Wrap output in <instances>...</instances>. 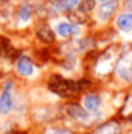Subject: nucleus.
<instances>
[{"label": "nucleus", "instance_id": "f3484780", "mask_svg": "<svg viewBox=\"0 0 132 134\" xmlns=\"http://www.w3.org/2000/svg\"><path fill=\"white\" fill-rule=\"evenodd\" d=\"M14 5L16 3H8L0 6V30L9 33L11 25H13V16H14Z\"/></svg>", "mask_w": 132, "mask_h": 134}, {"label": "nucleus", "instance_id": "f03ea898", "mask_svg": "<svg viewBox=\"0 0 132 134\" xmlns=\"http://www.w3.org/2000/svg\"><path fill=\"white\" fill-rule=\"evenodd\" d=\"M124 45L126 42L123 41H113L107 45L99 47L93 53L87 55L84 58L86 75H89L98 86L107 87Z\"/></svg>", "mask_w": 132, "mask_h": 134}, {"label": "nucleus", "instance_id": "20e7f679", "mask_svg": "<svg viewBox=\"0 0 132 134\" xmlns=\"http://www.w3.org/2000/svg\"><path fill=\"white\" fill-rule=\"evenodd\" d=\"M58 111H59V119L64 120L67 123L73 125L75 128H78L81 133L90 131L92 128H95L98 123L104 122L106 117H98V115H92L89 114L78 100H68V101H59L58 104ZM109 119V117H107Z\"/></svg>", "mask_w": 132, "mask_h": 134}, {"label": "nucleus", "instance_id": "6ab92c4d", "mask_svg": "<svg viewBox=\"0 0 132 134\" xmlns=\"http://www.w3.org/2000/svg\"><path fill=\"white\" fill-rule=\"evenodd\" d=\"M123 9L132 11V0H123Z\"/></svg>", "mask_w": 132, "mask_h": 134}, {"label": "nucleus", "instance_id": "9d476101", "mask_svg": "<svg viewBox=\"0 0 132 134\" xmlns=\"http://www.w3.org/2000/svg\"><path fill=\"white\" fill-rule=\"evenodd\" d=\"M30 37L33 47H44V48H55L59 42L53 30V24L48 19L37 17L30 30Z\"/></svg>", "mask_w": 132, "mask_h": 134}, {"label": "nucleus", "instance_id": "a211bd4d", "mask_svg": "<svg viewBox=\"0 0 132 134\" xmlns=\"http://www.w3.org/2000/svg\"><path fill=\"white\" fill-rule=\"evenodd\" d=\"M97 8H98V3H97L95 0H81L79 5H78V9H79L82 14L89 16V17H92V16L95 14Z\"/></svg>", "mask_w": 132, "mask_h": 134}, {"label": "nucleus", "instance_id": "0eeeda50", "mask_svg": "<svg viewBox=\"0 0 132 134\" xmlns=\"http://www.w3.org/2000/svg\"><path fill=\"white\" fill-rule=\"evenodd\" d=\"M107 87L120 91L132 89V42H126Z\"/></svg>", "mask_w": 132, "mask_h": 134}, {"label": "nucleus", "instance_id": "ddd939ff", "mask_svg": "<svg viewBox=\"0 0 132 134\" xmlns=\"http://www.w3.org/2000/svg\"><path fill=\"white\" fill-rule=\"evenodd\" d=\"M20 48L16 44V39L13 37V34L6 33V31H0V59L13 63V59L20 53Z\"/></svg>", "mask_w": 132, "mask_h": 134}, {"label": "nucleus", "instance_id": "aec40b11", "mask_svg": "<svg viewBox=\"0 0 132 134\" xmlns=\"http://www.w3.org/2000/svg\"><path fill=\"white\" fill-rule=\"evenodd\" d=\"M6 133V128H5V123L0 120V134H5Z\"/></svg>", "mask_w": 132, "mask_h": 134}, {"label": "nucleus", "instance_id": "5701e85b", "mask_svg": "<svg viewBox=\"0 0 132 134\" xmlns=\"http://www.w3.org/2000/svg\"><path fill=\"white\" fill-rule=\"evenodd\" d=\"M123 134H131V133H129V131H128V130H126V131H124V133H123Z\"/></svg>", "mask_w": 132, "mask_h": 134}, {"label": "nucleus", "instance_id": "1a4fd4ad", "mask_svg": "<svg viewBox=\"0 0 132 134\" xmlns=\"http://www.w3.org/2000/svg\"><path fill=\"white\" fill-rule=\"evenodd\" d=\"M123 9V0H109L106 3L98 5L95 14L92 16V25H90V31L98 33L103 30L110 28L115 16Z\"/></svg>", "mask_w": 132, "mask_h": 134}, {"label": "nucleus", "instance_id": "6e6552de", "mask_svg": "<svg viewBox=\"0 0 132 134\" xmlns=\"http://www.w3.org/2000/svg\"><path fill=\"white\" fill-rule=\"evenodd\" d=\"M59 101H33L30 112H28V126L37 130L44 125H48L55 120H59V111H58Z\"/></svg>", "mask_w": 132, "mask_h": 134}, {"label": "nucleus", "instance_id": "423d86ee", "mask_svg": "<svg viewBox=\"0 0 132 134\" xmlns=\"http://www.w3.org/2000/svg\"><path fill=\"white\" fill-rule=\"evenodd\" d=\"M37 19L36 0H17L14 5V16L9 34H30V30Z\"/></svg>", "mask_w": 132, "mask_h": 134}, {"label": "nucleus", "instance_id": "412c9836", "mask_svg": "<svg viewBox=\"0 0 132 134\" xmlns=\"http://www.w3.org/2000/svg\"><path fill=\"white\" fill-rule=\"evenodd\" d=\"M98 5H101V3H106V2H109V0H95Z\"/></svg>", "mask_w": 132, "mask_h": 134}, {"label": "nucleus", "instance_id": "dca6fc26", "mask_svg": "<svg viewBox=\"0 0 132 134\" xmlns=\"http://www.w3.org/2000/svg\"><path fill=\"white\" fill-rule=\"evenodd\" d=\"M113 115L117 119H120L123 123H126L128 126L132 123V89L124 91L123 100L120 103V106L117 108V111H115Z\"/></svg>", "mask_w": 132, "mask_h": 134}, {"label": "nucleus", "instance_id": "7ed1b4c3", "mask_svg": "<svg viewBox=\"0 0 132 134\" xmlns=\"http://www.w3.org/2000/svg\"><path fill=\"white\" fill-rule=\"evenodd\" d=\"M48 69L42 66L31 53V50H20L11 63V75L25 87L40 84Z\"/></svg>", "mask_w": 132, "mask_h": 134}, {"label": "nucleus", "instance_id": "4468645a", "mask_svg": "<svg viewBox=\"0 0 132 134\" xmlns=\"http://www.w3.org/2000/svg\"><path fill=\"white\" fill-rule=\"evenodd\" d=\"M17 91H0V119L11 120L16 112Z\"/></svg>", "mask_w": 132, "mask_h": 134}, {"label": "nucleus", "instance_id": "39448f33", "mask_svg": "<svg viewBox=\"0 0 132 134\" xmlns=\"http://www.w3.org/2000/svg\"><path fill=\"white\" fill-rule=\"evenodd\" d=\"M78 101L92 115L106 119L113 115V109L110 106V91H107V87L104 86H97L86 91L84 94L79 95Z\"/></svg>", "mask_w": 132, "mask_h": 134}, {"label": "nucleus", "instance_id": "9b49d317", "mask_svg": "<svg viewBox=\"0 0 132 134\" xmlns=\"http://www.w3.org/2000/svg\"><path fill=\"white\" fill-rule=\"evenodd\" d=\"M51 24H53V30H55L58 42H70V41H75V39L84 36V34L89 31V30H86V28L73 24L67 17H58V19L51 20Z\"/></svg>", "mask_w": 132, "mask_h": 134}, {"label": "nucleus", "instance_id": "f8f14e48", "mask_svg": "<svg viewBox=\"0 0 132 134\" xmlns=\"http://www.w3.org/2000/svg\"><path fill=\"white\" fill-rule=\"evenodd\" d=\"M110 28H112V31L115 33V36L120 41L132 42V11L121 9L115 16Z\"/></svg>", "mask_w": 132, "mask_h": 134}, {"label": "nucleus", "instance_id": "4be33fe9", "mask_svg": "<svg viewBox=\"0 0 132 134\" xmlns=\"http://www.w3.org/2000/svg\"><path fill=\"white\" fill-rule=\"evenodd\" d=\"M128 131H129V133L132 134V123H131V125H129V126H128Z\"/></svg>", "mask_w": 132, "mask_h": 134}, {"label": "nucleus", "instance_id": "2eb2a0df", "mask_svg": "<svg viewBox=\"0 0 132 134\" xmlns=\"http://www.w3.org/2000/svg\"><path fill=\"white\" fill-rule=\"evenodd\" d=\"M34 134H82L78 128L67 123L64 120H55L48 125H44L37 130H34Z\"/></svg>", "mask_w": 132, "mask_h": 134}, {"label": "nucleus", "instance_id": "f257e3e1", "mask_svg": "<svg viewBox=\"0 0 132 134\" xmlns=\"http://www.w3.org/2000/svg\"><path fill=\"white\" fill-rule=\"evenodd\" d=\"M40 84H42L44 91L55 101L78 100L81 94L98 86L89 75L67 76V75L55 70V69H50L45 73Z\"/></svg>", "mask_w": 132, "mask_h": 134}]
</instances>
